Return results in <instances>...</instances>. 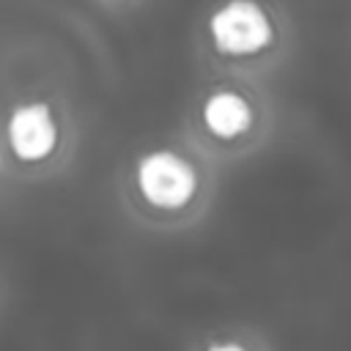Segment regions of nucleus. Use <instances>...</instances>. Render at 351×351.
<instances>
[{"mask_svg": "<svg viewBox=\"0 0 351 351\" xmlns=\"http://www.w3.org/2000/svg\"><path fill=\"white\" fill-rule=\"evenodd\" d=\"M137 186L151 206L181 208L192 200L197 178L184 156L173 151H154L137 162Z\"/></svg>", "mask_w": 351, "mask_h": 351, "instance_id": "nucleus-1", "label": "nucleus"}, {"mask_svg": "<svg viewBox=\"0 0 351 351\" xmlns=\"http://www.w3.org/2000/svg\"><path fill=\"white\" fill-rule=\"evenodd\" d=\"M211 38L222 52L252 55L271 41L269 14L255 0H228L208 22Z\"/></svg>", "mask_w": 351, "mask_h": 351, "instance_id": "nucleus-2", "label": "nucleus"}, {"mask_svg": "<svg viewBox=\"0 0 351 351\" xmlns=\"http://www.w3.org/2000/svg\"><path fill=\"white\" fill-rule=\"evenodd\" d=\"M8 143L14 154L25 162L49 156L58 143V126L52 121L49 104L33 101V104L16 107L8 121Z\"/></svg>", "mask_w": 351, "mask_h": 351, "instance_id": "nucleus-3", "label": "nucleus"}, {"mask_svg": "<svg viewBox=\"0 0 351 351\" xmlns=\"http://www.w3.org/2000/svg\"><path fill=\"white\" fill-rule=\"evenodd\" d=\"M203 121L211 134L228 140V137H239L241 132L250 129L252 110L244 96H239L233 90H219V93L208 96V101L203 104Z\"/></svg>", "mask_w": 351, "mask_h": 351, "instance_id": "nucleus-4", "label": "nucleus"}, {"mask_svg": "<svg viewBox=\"0 0 351 351\" xmlns=\"http://www.w3.org/2000/svg\"><path fill=\"white\" fill-rule=\"evenodd\" d=\"M208 351H247V348H241L239 343H217V346H211Z\"/></svg>", "mask_w": 351, "mask_h": 351, "instance_id": "nucleus-5", "label": "nucleus"}]
</instances>
